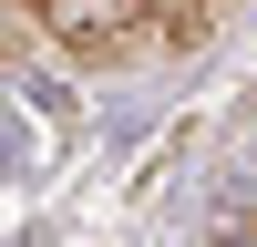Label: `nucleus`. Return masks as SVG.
<instances>
[]
</instances>
